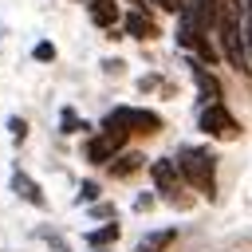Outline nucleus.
<instances>
[{
	"mask_svg": "<svg viewBox=\"0 0 252 252\" xmlns=\"http://www.w3.org/2000/svg\"><path fill=\"white\" fill-rule=\"evenodd\" d=\"M244 32V0H220V16H217V43H220V55L232 71L248 75L252 71V55H248V39L240 35Z\"/></svg>",
	"mask_w": 252,
	"mask_h": 252,
	"instance_id": "obj_1",
	"label": "nucleus"
},
{
	"mask_svg": "<svg viewBox=\"0 0 252 252\" xmlns=\"http://www.w3.org/2000/svg\"><path fill=\"white\" fill-rule=\"evenodd\" d=\"M173 161H177V169H181V177H185V185L189 189H197L201 197H217V158L209 154V150H197V146H181L177 154H173Z\"/></svg>",
	"mask_w": 252,
	"mask_h": 252,
	"instance_id": "obj_2",
	"label": "nucleus"
},
{
	"mask_svg": "<svg viewBox=\"0 0 252 252\" xmlns=\"http://www.w3.org/2000/svg\"><path fill=\"white\" fill-rule=\"evenodd\" d=\"M150 173H154V189H158V197H161V201L181 205V209H189V205H193V201L181 193L185 177H181V169H177V161H173V158H158V161L150 165Z\"/></svg>",
	"mask_w": 252,
	"mask_h": 252,
	"instance_id": "obj_3",
	"label": "nucleus"
},
{
	"mask_svg": "<svg viewBox=\"0 0 252 252\" xmlns=\"http://www.w3.org/2000/svg\"><path fill=\"white\" fill-rule=\"evenodd\" d=\"M201 130H205L209 138H220V142L240 138V126H236V118L228 114L224 102H209V106L201 110Z\"/></svg>",
	"mask_w": 252,
	"mask_h": 252,
	"instance_id": "obj_4",
	"label": "nucleus"
},
{
	"mask_svg": "<svg viewBox=\"0 0 252 252\" xmlns=\"http://www.w3.org/2000/svg\"><path fill=\"white\" fill-rule=\"evenodd\" d=\"M110 114H114L130 134H158V130L165 126L161 114H158V110H146V106H114Z\"/></svg>",
	"mask_w": 252,
	"mask_h": 252,
	"instance_id": "obj_5",
	"label": "nucleus"
},
{
	"mask_svg": "<svg viewBox=\"0 0 252 252\" xmlns=\"http://www.w3.org/2000/svg\"><path fill=\"white\" fill-rule=\"evenodd\" d=\"M122 146L114 142V138H106V134H94V138H87V146H83V158L91 161V165H110V158L118 154Z\"/></svg>",
	"mask_w": 252,
	"mask_h": 252,
	"instance_id": "obj_6",
	"label": "nucleus"
},
{
	"mask_svg": "<svg viewBox=\"0 0 252 252\" xmlns=\"http://www.w3.org/2000/svg\"><path fill=\"white\" fill-rule=\"evenodd\" d=\"M12 193H16V197H24L32 209H47V197H43V189H39V185H35V181H32L24 169H16V173H12Z\"/></svg>",
	"mask_w": 252,
	"mask_h": 252,
	"instance_id": "obj_7",
	"label": "nucleus"
},
{
	"mask_svg": "<svg viewBox=\"0 0 252 252\" xmlns=\"http://www.w3.org/2000/svg\"><path fill=\"white\" fill-rule=\"evenodd\" d=\"M122 24H126V32H130L134 39H154V35L161 32V28L154 24V16H146L142 8H134V12H130V16L122 20Z\"/></svg>",
	"mask_w": 252,
	"mask_h": 252,
	"instance_id": "obj_8",
	"label": "nucleus"
},
{
	"mask_svg": "<svg viewBox=\"0 0 252 252\" xmlns=\"http://www.w3.org/2000/svg\"><path fill=\"white\" fill-rule=\"evenodd\" d=\"M189 71H193V79H197L201 94H205L209 102H220V83H217V75H213V71H205V63H201V59H189Z\"/></svg>",
	"mask_w": 252,
	"mask_h": 252,
	"instance_id": "obj_9",
	"label": "nucleus"
},
{
	"mask_svg": "<svg viewBox=\"0 0 252 252\" xmlns=\"http://www.w3.org/2000/svg\"><path fill=\"white\" fill-rule=\"evenodd\" d=\"M87 12H91V24H98V28H114L118 24V0H91Z\"/></svg>",
	"mask_w": 252,
	"mask_h": 252,
	"instance_id": "obj_10",
	"label": "nucleus"
},
{
	"mask_svg": "<svg viewBox=\"0 0 252 252\" xmlns=\"http://www.w3.org/2000/svg\"><path fill=\"white\" fill-rule=\"evenodd\" d=\"M142 165H146V158H142L138 150H126V154H118L106 169H110V177H130V173H138Z\"/></svg>",
	"mask_w": 252,
	"mask_h": 252,
	"instance_id": "obj_11",
	"label": "nucleus"
},
{
	"mask_svg": "<svg viewBox=\"0 0 252 252\" xmlns=\"http://www.w3.org/2000/svg\"><path fill=\"white\" fill-rule=\"evenodd\" d=\"M173 240H177V228H158V232H146L134 252H165Z\"/></svg>",
	"mask_w": 252,
	"mask_h": 252,
	"instance_id": "obj_12",
	"label": "nucleus"
},
{
	"mask_svg": "<svg viewBox=\"0 0 252 252\" xmlns=\"http://www.w3.org/2000/svg\"><path fill=\"white\" fill-rule=\"evenodd\" d=\"M118 232H122V228H118V220H106V224L91 228V232H87L83 240H87L91 248H106V244H114V240H118Z\"/></svg>",
	"mask_w": 252,
	"mask_h": 252,
	"instance_id": "obj_13",
	"label": "nucleus"
},
{
	"mask_svg": "<svg viewBox=\"0 0 252 252\" xmlns=\"http://www.w3.org/2000/svg\"><path fill=\"white\" fill-rule=\"evenodd\" d=\"M83 126H87V122L79 118V110H75V106H63V110H59V130H63V134H79Z\"/></svg>",
	"mask_w": 252,
	"mask_h": 252,
	"instance_id": "obj_14",
	"label": "nucleus"
},
{
	"mask_svg": "<svg viewBox=\"0 0 252 252\" xmlns=\"http://www.w3.org/2000/svg\"><path fill=\"white\" fill-rule=\"evenodd\" d=\"M32 59H35V63H51V59H55V43H51V39H39V43L32 47Z\"/></svg>",
	"mask_w": 252,
	"mask_h": 252,
	"instance_id": "obj_15",
	"label": "nucleus"
},
{
	"mask_svg": "<svg viewBox=\"0 0 252 252\" xmlns=\"http://www.w3.org/2000/svg\"><path fill=\"white\" fill-rule=\"evenodd\" d=\"M8 134H12L16 142H24V138H28V122H24L20 114H12V118H8Z\"/></svg>",
	"mask_w": 252,
	"mask_h": 252,
	"instance_id": "obj_16",
	"label": "nucleus"
},
{
	"mask_svg": "<svg viewBox=\"0 0 252 252\" xmlns=\"http://www.w3.org/2000/svg\"><path fill=\"white\" fill-rule=\"evenodd\" d=\"M83 201H87V205L98 201V185H94V181H83V185H79V205H83Z\"/></svg>",
	"mask_w": 252,
	"mask_h": 252,
	"instance_id": "obj_17",
	"label": "nucleus"
},
{
	"mask_svg": "<svg viewBox=\"0 0 252 252\" xmlns=\"http://www.w3.org/2000/svg\"><path fill=\"white\" fill-rule=\"evenodd\" d=\"M154 205H158V197H154V193H138V201H134V209H138V213H146V209H154Z\"/></svg>",
	"mask_w": 252,
	"mask_h": 252,
	"instance_id": "obj_18",
	"label": "nucleus"
},
{
	"mask_svg": "<svg viewBox=\"0 0 252 252\" xmlns=\"http://www.w3.org/2000/svg\"><path fill=\"white\" fill-rule=\"evenodd\" d=\"M91 217L102 220V217H114V205H91Z\"/></svg>",
	"mask_w": 252,
	"mask_h": 252,
	"instance_id": "obj_19",
	"label": "nucleus"
},
{
	"mask_svg": "<svg viewBox=\"0 0 252 252\" xmlns=\"http://www.w3.org/2000/svg\"><path fill=\"white\" fill-rule=\"evenodd\" d=\"M158 8H165V12H181L185 8V0H154Z\"/></svg>",
	"mask_w": 252,
	"mask_h": 252,
	"instance_id": "obj_20",
	"label": "nucleus"
},
{
	"mask_svg": "<svg viewBox=\"0 0 252 252\" xmlns=\"http://www.w3.org/2000/svg\"><path fill=\"white\" fill-rule=\"evenodd\" d=\"M130 4H134V8H142V4H146V0H130Z\"/></svg>",
	"mask_w": 252,
	"mask_h": 252,
	"instance_id": "obj_21",
	"label": "nucleus"
},
{
	"mask_svg": "<svg viewBox=\"0 0 252 252\" xmlns=\"http://www.w3.org/2000/svg\"><path fill=\"white\" fill-rule=\"evenodd\" d=\"M87 4H91V0H87Z\"/></svg>",
	"mask_w": 252,
	"mask_h": 252,
	"instance_id": "obj_22",
	"label": "nucleus"
}]
</instances>
